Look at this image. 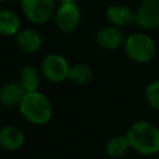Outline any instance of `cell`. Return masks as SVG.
I'll use <instances>...</instances> for the list:
<instances>
[{"label": "cell", "instance_id": "6da1fadb", "mask_svg": "<svg viewBox=\"0 0 159 159\" xmlns=\"http://www.w3.org/2000/svg\"><path fill=\"white\" fill-rule=\"evenodd\" d=\"M129 145L140 154L152 155L159 152V129L148 120L132 124L127 133Z\"/></svg>", "mask_w": 159, "mask_h": 159}, {"label": "cell", "instance_id": "7a4b0ae2", "mask_svg": "<svg viewBox=\"0 0 159 159\" xmlns=\"http://www.w3.org/2000/svg\"><path fill=\"white\" fill-rule=\"evenodd\" d=\"M21 114L34 124H45L52 116V107L45 94L39 91L26 92L19 104Z\"/></svg>", "mask_w": 159, "mask_h": 159}, {"label": "cell", "instance_id": "3957f363", "mask_svg": "<svg viewBox=\"0 0 159 159\" xmlns=\"http://www.w3.org/2000/svg\"><path fill=\"white\" fill-rule=\"evenodd\" d=\"M127 56L135 62H149L155 56V45L150 36L145 34H132L124 42Z\"/></svg>", "mask_w": 159, "mask_h": 159}, {"label": "cell", "instance_id": "277c9868", "mask_svg": "<svg viewBox=\"0 0 159 159\" xmlns=\"http://www.w3.org/2000/svg\"><path fill=\"white\" fill-rule=\"evenodd\" d=\"M25 16L34 24H43L55 12V0H21Z\"/></svg>", "mask_w": 159, "mask_h": 159}, {"label": "cell", "instance_id": "5b68a950", "mask_svg": "<svg viewBox=\"0 0 159 159\" xmlns=\"http://www.w3.org/2000/svg\"><path fill=\"white\" fill-rule=\"evenodd\" d=\"M41 68L43 76L51 82H61L68 78L70 65L66 61V58L61 55H47L42 61Z\"/></svg>", "mask_w": 159, "mask_h": 159}, {"label": "cell", "instance_id": "8992f818", "mask_svg": "<svg viewBox=\"0 0 159 159\" xmlns=\"http://www.w3.org/2000/svg\"><path fill=\"white\" fill-rule=\"evenodd\" d=\"M134 22L145 30H153L159 26V0H143L137 12Z\"/></svg>", "mask_w": 159, "mask_h": 159}, {"label": "cell", "instance_id": "52a82bcc", "mask_svg": "<svg viewBox=\"0 0 159 159\" xmlns=\"http://www.w3.org/2000/svg\"><path fill=\"white\" fill-rule=\"evenodd\" d=\"M56 25L63 32L73 31L80 24V9L73 1H66L60 5L55 14Z\"/></svg>", "mask_w": 159, "mask_h": 159}, {"label": "cell", "instance_id": "ba28073f", "mask_svg": "<svg viewBox=\"0 0 159 159\" xmlns=\"http://www.w3.org/2000/svg\"><path fill=\"white\" fill-rule=\"evenodd\" d=\"M25 143V134L14 125H6L0 129V147L5 150H17Z\"/></svg>", "mask_w": 159, "mask_h": 159}, {"label": "cell", "instance_id": "9c48e42d", "mask_svg": "<svg viewBox=\"0 0 159 159\" xmlns=\"http://www.w3.org/2000/svg\"><path fill=\"white\" fill-rule=\"evenodd\" d=\"M96 40L101 47H103L106 50H116L120 45H123L124 36L118 29L112 27V26H107V27H103L98 31Z\"/></svg>", "mask_w": 159, "mask_h": 159}, {"label": "cell", "instance_id": "30bf717a", "mask_svg": "<svg viewBox=\"0 0 159 159\" xmlns=\"http://www.w3.org/2000/svg\"><path fill=\"white\" fill-rule=\"evenodd\" d=\"M26 91L20 82H9L0 89V103L5 107L19 106L22 101Z\"/></svg>", "mask_w": 159, "mask_h": 159}, {"label": "cell", "instance_id": "8fae6325", "mask_svg": "<svg viewBox=\"0 0 159 159\" xmlns=\"http://www.w3.org/2000/svg\"><path fill=\"white\" fill-rule=\"evenodd\" d=\"M107 19L117 26H127L134 21V12L123 5H112L107 9Z\"/></svg>", "mask_w": 159, "mask_h": 159}, {"label": "cell", "instance_id": "7c38bea8", "mask_svg": "<svg viewBox=\"0 0 159 159\" xmlns=\"http://www.w3.org/2000/svg\"><path fill=\"white\" fill-rule=\"evenodd\" d=\"M16 43L24 52L32 53L41 47V37L36 31L26 29L16 34Z\"/></svg>", "mask_w": 159, "mask_h": 159}, {"label": "cell", "instance_id": "4fadbf2b", "mask_svg": "<svg viewBox=\"0 0 159 159\" xmlns=\"http://www.w3.org/2000/svg\"><path fill=\"white\" fill-rule=\"evenodd\" d=\"M20 19L11 10H0V35L12 36L19 32Z\"/></svg>", "mask_w": 159, "mask_h": 159}, {"label": "cell", "instance_id": "5bb4252c", "mask_svg": "<svg viewBox=\"0 0 159 159\" xmlns=\"http://www.w3.org/2000/svg\"><path fill=\"white\" fill-rule=\"evenodd\" d=\"M19 82L26 92L37 91V87H39V83H40L39 71L34 67H30V66H26V67L21 68L20 75H19Z\"/></svg>", "mask_w": 159, "mask_h": 159}, {"label": "cell", "instance_id": "9a60e30c", "mask_svg": "<svg viewBox=\"0 0 159 159\" xmlns=\"http://www.w3.org/2000/svg\"><path fill=\"white\" fill-rule=\"evenodd\" d=\"M68 78L77 84H87L93 80V72L87 65L76 63L73 66H70Z\"/></svg>", "mask_w": 159, "mask_h": 159}, {"label": "cell", "instance_id": "2e32d148", "mask_svg": "<svg viewBox=\"0 0 159 159\" xmlns=\"http://www.w3.org/2000/svg\"><path fill=\"white\" fill-rule=\"evenodd\" d=\"M129 140L127 138V135H116L113 138H111L107 144H106V152L109 157H113V158H119V157H123L128 148H129Z\"/></svg>", "mask_w": 159, "mask_h": 159}, {"label": "cell", "instance_id": "e0dca14e", "mask_svg": "<svg viewBox=\"0 0 159 159\" xmlns=\"http://www.w3.org/2000/svg\"><path fill=\"white\" fill-rule=\"evenodd\" d=\"M145 98L152 108L159 109V80H155L147 86Z\"/></svg>", "mask_w": 159, "mask_h": 159}, {"label": "cell", "instance_id": "ac0fdd59", "mask_svg": "<svg viewBox=\"0 0 159 159\" xmlns=\"http://www.w3.org/2000/svg\"><path fill=\"white\" fill-rule=\"evenodd\" d=\"M62 2H66V1H75V0H61Z\"/></svg>", "mask_w": 159, "mask_h": 159}, {"label": "cell", "instance_id": "d6986e66", "mask_svg": "<svg viewBox=\"0 0 159 159\" xmlns=\"http://www.w3.org/2000/svg\"><path fill=\"white\" fill-rule=\"evenodd\" d=\"M2 1H5V0H0V2H2Z\"/></svg>", "mask_w": 159, "mask_h": 159}]
</instances>
